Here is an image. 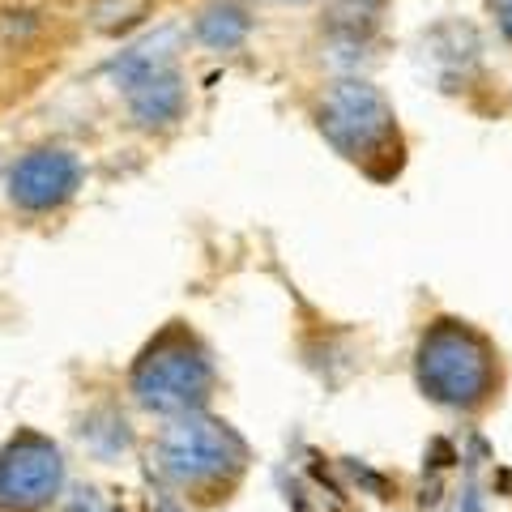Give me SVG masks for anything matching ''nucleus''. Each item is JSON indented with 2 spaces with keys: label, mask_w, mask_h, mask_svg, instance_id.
Here are the masks:
<instances>
[{
  "label": "nucleus",
  "mask_w": 512,
  "mask_h": 512,
  "mask_svg": "<svg viewBox=\"0 0 512 512\" xmlns=\"http://www.w3.org/2000/svg\"><path fill=\"white\" fill-rule=\"evenodd\" d=\"M419 380L444 406H478L495 384V355L478 333L444 320L419 350Z\"/></svg>",
  "instance_id": "f257e3e1"
},
{
  "label": "nucleus",
  "mask_w": 512,
  "mask_h": 512,
  "mask_svg": "<svg viewBox=\"0 0 512 512\" xmlns=\"http://www.w3.org/2000/svg\"><path fill=\"white\" fill-rule=\"evenodd\" d=\"M320 128L346 158L367 163L393 146V111L384 94L367 82H342L320 103Z\"/></svg>",
  "instance_id": "f03ea898"
},
{
  "label": "nucleus",
  "mask_w": 512,
  "mask_h": 512,
  "mask_svg": "<svg viewBox=\"0 0 512 512\" xmlns=\"http://www.w3.org/2000/svg\"><path fill=\"white\" fill-rule=\"evenodd\" d=\"M158 457H163V470L175 483H214V478L235 474L244 466V444L222 423L180 419L175 427H167Z\"/></svg>",
  "instance_id": "7ed1b4c3"
},
{
  "label": "nucleus",
  "mask_w": 512,
  "mask_h": 512,
  "mask_svg": "<svg viewBox=\"0 0 512 512\" xmlns=\"http://www.w3.org/2000/svg\"><path fill=\"white\" fill-rule=\"evenodd\" d=\"M137 402L158 414H188L210 393V363L188 342H167L150 350V359L137 367Z\"/></svg>",
  "instance_id": "20e7f679"
},
{
  "label": "nucleus",
  "mask_w": 512,
  "mask_h": 512,
  "mask_svg": "<svg viewBox=\"0 0 512 512\" xmlns=\"http://www.w3.org/2000/svg\"><path fill=\"white\" fill-rule=\"evenodd\" d=\"M60 487V453L39 436H22L0 453V512H39Z\"/></svg>",
  "instance_id": "39448f33"
},
{
  "label": "nucleus",
  "mask_w": 512,
  "mask_h": 512,
  "mask_svg": "<svg viewBox=\"0 0 512 512\" xmlns=\"http://www.w3.org/2000/svg\"><path fill=\"white\" fill-rule=\"evenodd\" d=\"M77 180H82V167H77L73 154L64 150H35L26 154L9 175V197L22 205V210H52V205L69 201Z\"/></svg>",
  "instance_id": "423d86ee"
},
{
  "label": "nucleus",
  "mask_w": 512,
  "mask_h": 512,
  "mask_svg": "<svg viewBox=\"0 0 512 512\" xmlns=\"http://www.w3.org/2000/svg\"><path fill=\"white\" fill-rule=\"evenodd\" d=\"M175 47H180V30L163 26V30H154V35H146L141 43L128 47V52L111 64V73H116V82L124 90H133L137 82H146V77L171 69V64H175Z\"/></svg>",
  "instance_id": "0eeeda50"
},
{
  "label": "nucleus",
  "mask_w": 512,
  "mask_h": 512,
  "mask_svg": "<svg viewBox=\"0 0 512 512\" xmlns=\"http://www.w3.org/2000/svg\"><path fill=\"white\" fill-rule=\"evenodd\" d=\"M128 107H133L137 124H146V128L171 124L184 111V86H180V77H175V69L137 82L133 90H128Z\"/></svg>",
  "instance_id": "6e6552de"
},
{
  "label": "nucleus",
  "mask_w": 512,
  "mask_h": 512,
  "mask_svg": "<svg viewBox=\"0 0 512 512\" xmlns=\"http://www.w3.org/2000/svg\"><path fill=\"white\" fill-rule=\"evenodd\" d=\"M248 13L239 9V5H210V9H201V18H197V39L205 47H214V52H231V47H239L248 39Z\"/></svg>",
  "instance_id": "1a4fd4ad"
},
{
  "label": "nucleus",
  "mask_w": 512,
  "mask_h": 512,
  "mask_svg": "<svg viewBox=\"0 0 512 512\" xmlns=\"http://www.w3.org/2000/svg\"><path fill=\"white\" fill-rule=\"evenodd\" d=\"M150 13V0H99V5L90 9V18L99 30H107V35H116V30L141 22Z\"/></svg>",
  "instance_id": "9d476101"
},
{
  "label": "nucleus",
  "mask_w": 512,
  "mask_h": 512,
  "mask_svg": "<svg viewBox=\"0 0 512 512\" xmlns=\"http://www.w3.org/2000/svg\"><path fill=\"white\" fill-rule=\"evenodd\" d=\"M495 13H500V26L508 30V39H512V0H495Z\"/></svg>",
  "instance_id": "9b49d317"
}]
</instances>
